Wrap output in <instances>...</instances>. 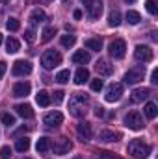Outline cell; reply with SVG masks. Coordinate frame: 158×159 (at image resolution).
Segmentation results:
<instances>
[{"mask_svg":"<svg viewBox=\"0 0 158 159\" xmlns=\"http://www.w3.org/2000/svg\"><path fill=\"white\" fill-rule=\"evenodd\" d=\"M108 24H110L112 28H117L119 24H121V13H119V9H114V11L110 13V17H108Z\"/></svg>","mask_w":158,"mask_h":159,"instance_id":"484cf974","label":"cell"},{"mask_svg":"<svg viewBox=\"0 0 158 159\" xmlns=\"http://www.w3.org/2000/svg\"><path fill=\"white\" fill-rule=\"evenodd\" d=\"M151 144H147V143H143L141 139H134V141H130L128 143V154L130 156H134V157L138 159H145L151 156Z\"/></svg>","mask_w":158,"mask_h":159,"instance_id":"7a4b0ae2","label":"cell"},{"mask_svg":"<svg viewBox=\"0 0 158 159\" xmlns=\"http://www.w3.org/2000/svg\"><path fill=\"white\" fill-rule=\"evenodd\" d=\"M13 74L15 76H28L32 72V63L30 61H24V59H19L13 63Z\"/></svg>","mask_w":158,"mask_h":159,"instance_id":"30bf717a","label":"cell"},{"mask_svg":"<svg viewBox=\"0 0 158 159\" xmlns=\"http://www.w3.org/2000/svg\"><path fill=\"white\" fill-rule=\"evenodd\" d=\"M108 52L114 59H123L125 57V52H126V43L123 39H114L108 46Z\"/></svg>","mask_w":158,"mask_h":159,"instance_id":"8992f818","label":"cell"},{"mask_svg":"<svg viewBox=\"0 0 158 159\" xmlns=\"http://www.w3.org/2000/svg\"><path fill=\"white\" fill-rule=\"evenodd\" d=\"M6 69H7V63H6V61H0V80L4 78V74H6Z\"/></svg>","mask_w":158,"mask_h":159,"instance_id":"60d3db41","label":"cell"},{"mask_svg":"<svg viewBox=\"0 0 158 159\" xmlns=\"http://www.w3.org/2000/svg\"><path fill=\"white\" fill-rule=\"evenodd\" d=\"M11 156V148L9 146H2V150H0V157L2 159H9Z\"/></svg>","mask_w":158,"mask_h":159,"instance_id":"74e56055","label":"cell"},{"mask_svg":"<svg viewBox=\"0 0 158 159\" xmlns=\"http://www.w3.org/2000/svg\"><path fill=\"white\" fill-rule=\"evenodd\" d=\"M45 19H47V15H45V11H43V9H39V7H37V9H34V11H32V17H30L32 24H37V22H43Z\"/></svg>","mask_w":158,"mask_h":159,"instance_id":"4316f807","label":"cell"},{"mask_svg":"<svg viewBox=\"0 0 158 159\" xmlns=\"http://www.w3.org/2000/svg\"><path fill=\"white\" fill-rule=\"evenodd\" d=\"M97 157H99V159H121V157H117L116 154L106 152V150H99V152H97Z\"/></svg>","mask_w":158,"mask_h":159,"instance_id":"e575fe53","label":"cell"},{"mask_svg":"<svg viewBox=\"0 0 158 159\" xmlns=\"http://www.w3.org/2000/svg\"><path fill=\"white\" fill-rule=\"evenodd\" d=\"M24 131H28V128H24V126H22V128H19V129L15 131V137H17L19 133H24Z\"/></svg>","mask_w":158,"mask_h":159,"instance_id":"ee69618b","label":"cell"},{"mask_svg":"<svg viewBox=\"0 0 158 159\" xmlns=\"http://www.w3.org/2000/svg\"><path fill=\"white\" fill-rule=\"evenodd\" d=\"M63 91H56L54 93V96H52V100H54V104H62V100H63Z\"/></svg>","mask_w":158,"mask_h":159,"instance_id":"ab89813d","label":"cell"},{"mask_svg":"<svg viewBox=\"0 0 158 159\" xmlns=\"http://www.w3.org/2000/svg\"><path fill=\"white\" fill-rule=\"evenodd\" d=\"M80 2L86 6L87 17L91 20H95V19L101 17V13H102V0H80Z\"/></svg>","mask_w":158,"mask_h":159,"instance_id":"5b68a950","label":"cell"},{"mask_svg":"<svg viewBox=\"0 0 158 159\" xmlns=\"http://www.w3.org/2000/svg\"><path fill=\"white\" fill-rule=\"evenodd\" d=\"M60 41H62V46H65V48H71V46L77 43V37L67 34V35H62V39H60Z\"/></svg>","mask_w":158,"mask_h":159,"instance_id":"f546056e","label":"cell"},{"mask_svg":"<svg viewBox=\"0 0 158 159\" xmlns=\"http://www.w3.org/2000/svg\"><path fill=\"white\" fill-rule=\"evenodd\" d=\"M6 28H7L9 32H17V30L21 28V24H19V20H17L15 17H9L7 22H6Z\"/></svg>","mask_w":158,"mask_h":159,"instance_id":"4dcf8cb0","label":"cell"},{"mask_svg":"<svg viewBox=\"0 0 158 159\" xmlns=\"http://www.w3.org/2000/svg\"><path fill=\"white\" fill-rule=\"evenodd\" d=\"M86 48H89V50H95V52H99L101 48H102V39L101 37H91V39H86Z\"/></svg>","mask_w":158,"mask_h":159,"instance_id":"ffe728a7","label":"cell"},{"mask_svg":"<svg viewBox=\"0 0 158 159\" xmlns=\"http://www.w3.org/2000/svg\"><path fill=\"white\" fill-rule=\"evenodd\" d=\"M69 78H71V72H69L67 69H65V70H60V72L56 74V81H58V83H67Z\"/></svg>","mask_w":158,"mask_h":159,"instance_id":"1f68e13d","label":"cell"},{"mask_svg":"<svg viewBox=\"0 0 158 159\" xmlns=\"http://www.w3.org/2000/svg\"><path fill=\"white\" fill-rule=\"evenodd\" d=\"M126 20H128V24H140V20H141V15L138 13V11H126Z\"/></svg>","mask_w":158,"mask_h":159,"instance_id":"f1b7e54d","label":"cell"},{"mask_svg":"<svg viewBox=\"0 0 158 159\" xmlns=\"http://www.w3.org/2000/svg\"><path fill=\"white\" fill-rule=\"evenodd\" d=\"M54 154H58V156H65V154H69V150L73 148V143L69 141V139H65V137H60L56 143H54Z\"/></svg>","mask_w":158,"mask_h":159,"instance_id":"8fae6325","label":"cell"},{"mask_svg":"<svg viewBox=\"0 0 158 159\" xmlns=\"http://www.w3.org/2000/svg\"><path fill=\"white\" fill-rule=\"evenodd\" d=\"M15 111H17V115H21L22 119H32V117H34V109H32L30 104H17V106H15Z\"/></svg>","mask_w":158,"mask_h":159,"instance_id":"2e32d148","label":"cell"},{"mask_svg":"<svg viewBox=\"0 0 158 159\" xmlns=\"http://www.w3.org/2000/svg\"><path fill=\"white\" fill-rule=\"evenodd\" d=\"M155 2H156V0H155Z\"/></svg>","mask_w":158,"mask_h":159,"instance_id":"f907efd6","label":"cell"},{"mask_svg":"<svg viewBox=\"0 0 158 159\" xmlns=\"http://www.w3.org/2000/svg\"><path fill=\"white\" fill-rule=\"evenodd\" d=\"M75 19H82V11H80V9L75 11Z\"/></svg>","mask_w":158,"mask_h":159,"instance_id":"f6af8a7d","label":"cell"},{"mask_svg":"<svg viewBox=\"0 0 158 159\" xmlns=\"http://www.w3.org/2000/svg\"><path fill=\"white\" fill-rule=\"evenodd\" d=\"M95 70H97L101 76H112V74H114V65H110L106 59H99L97 65H95Z\"/></svg>","mask_w":158,"mask_h":159,"instance_id":"5bb4252c","label":"cell"},{"mask_svg":"<svg viewBox=\"0 0 158 159\" xmlns=\"http://www.w3.org/2000/svg\"><path fill=\"white\" fill-rule=\"evenodd\" d=\"M36 102L39 104L41 107L50 106V96H48V93H47V91H39V93L36 94Z\"/></svg>","mask_w":158,"mask_h":159,"instance_id":"603a6c76","label":"cell"},{"mask_svg":"<svg viewBox=\"0 0 158 159\" xmlns=\"http://www.w3.org/2000/svg\"><path fill=\"white\" fill-rule=\"evenodd\" d=\"M60 63H62V54L58 50H47L41 56V65H43L45 70H50V69H54Z\"/></svg>","mask_w":158,"mask_h":159,"instance_id":"3957f363","label":"cell"},{"mask_svg":"<svg viewBox=\"0 0 158 159\" xmlns=\"http://www.w3.org/2000/svg\"><path fill=\"white\" fill-rule=\"evenodd\" d=\"M87 80H89V70L84 69V67H80L78 70H77V74H75V83H77V85H82V83H86Z\"/></svg>","mask_w":158,"mask_h":159,"instance_id":"d6986e66","label":"cell"},{"mask_svg":"<svg viewBox=\"0 0 158 159\" xmlns=\"http://www.w3.org/2000/svg\"><path fill=\"white\" fill-rule=\"evenodd\" d=\"M147 11L151 15H156L158 13V7H156V2L155 0H147Z\"/></svg>","mask_w":158,"mask_h":159,"instance_id":"d590c367","label":"cell"},{"mask_svg":"<svg viewBox=\"0 0 158 159\" xmlns=\"http://www.w3.org/2000/svg\"><path fill=\"white\" fill-rule=\"evenodd\" d=\"M24 39L28 41V43H34L36 41V32L34 30H26L24 32Z\"/></svg>","mask_w":158,"mask_h":159,"instance_id":"f35d334b","label":"cell"},{"mask_svg":"<svg viewBox=\"0 0 158 159\" xmlns=\"http://www.w3.org/2000/svg\"><path fill=\"white\" fill-rule=\"evenodd\" d=\"M99 139L101 141H106V143H112V141H119V133H114L110 129H102L99 133Z\"/></svg>","mask_w":158,"mask_h":159,"instance_id":"44dd1931","label":"cell"},{"mask_svg":"<svg viewBox=\"0 0 158 159\" xmlns=\"http://www.w3.org/2000/svg\"><path fill=\"white\" fill-rule=\"evenodd\" d=\"M36 148H37L39 154H47L48 148H50V141H48L47 137H41L39 141H37V144H36Z\"/></svg>","mask_w":158,"mask_h":159,"instance_id":"83f0119b","label":"cell"},{"mask_svg":"<svg viewBox=\"0 0 158 159\" xmlns=\"http://www.w3.org/2000/svg\"><path fill=\"white\" fill-rule=\"evenodd\" d=\"M125 126L130 128V129H141L143 128V117L138 111H130L125 117Z\"/></svg>","mask_w":158,"mask_h":159,"instance_id":"52a82bcc","label":"cell"},{"mask_svg":"<svg viewBox=\"0 0 158 159\" xmlns=\"http://www.w3.org/2000/svg\"><path fill=\"white\" fill-rule=\"evenodd\" d=\"M0 120H2V124L7 126V128H11V126L15 124V117L9 115V113H2V115H0Z\"/></svg>","mask_w":158,"mask_h":159,"instance_id":"d6a6232c","label":"cell"},{"mask_svg":"<svg viewBox=\"0 0 158 159\" xmlns=\"http://www.w3.org/2000/svg\"><path fill=\"white\" fill-rule=\"evenodd\" d=\"M0 43H2V34H0Z\"/></svg>","mask_w":158,"mask_h":159,"instance_id":"c3c4849f","label":"cell"},{"mask_svg":"<svg viewBox=\"0 0 158 159\" xmlns=\"http://www.w3.org/2000/svg\"><path fill=\"white\" fill-rule=\"evenodd\" d=\"M143 111H145V117L147 119H155L158 115V109H156V104L155 102H149V104H145V107H143Z\"/></svg>","mask_w":158,"mask_h":159,"instance_id":"cb8c5ba5","label":"cell"},{"mask_svg":"<svg viewBox=\"0 0 158 159\" xmlns=\"http://www.w3.org/2000/svg\"><path fill=\"white\" fill-rule=\"evenodd\" d=\"M149 94H151V89H147V87H143V89H136V91L132 93V96H130V102H132V104L143 102Z\"/></svg>","mask_w":158,"mask_h":159,"instance_id":"9a60e30c","label":"cell"},{"mask_svg":"<svg viewBox=\"0 0 158 159\" xmlns=\"http://www.w3.org/2000/svg\"><path fill=\"white\" fill-rule=\"evenodd\" d=\"M151 81H153V83H158V70L156 69H155L153 74H151Z\"/></svg>","mask_w":158,"mask_h":159,"instance_id":"7bdbcfd3","label":"cell"},{"mask_svg":"<svg viewBox=\"0 0 158 159\" xmlns=\"http://www.w3.org/2000/svg\"><path fill=\"white\" fill-rule=\"evenodd\" d=\"M19 48H21V43L15 37H9V39L6 41V52L7 54H15V52H19Z\"/></svg>","mask_w":158,"mask_h":159,"instance_id":"7402d4cb","label":"cell"},{"mask_svg":"<svg viewBox=\"0 0 158 159\" xmlns=\"http://www.w3.org/2000/svg\"><path fill=\"white\" fill-rule=\"evenodd\" d=\"M123 96V83H112L108 89H106V102H119Z\"/></svg>","mask_w":158,"mask_h":159,"instance_id":"ba28073f","label":"cell"},{"mask_svg":"<svg viewBox=\"0 0 158 159\" xmlns=\"http://www.w3.org/2000/svg\"><path fill=\"white\" fill-rule=\"evenodd\" d=\"M87 102H89V98H87V94H84V93H77V94H73L71 96V100H69V113L73 115V117H84L86 115V107H87Z\"/></svg>","mask_w":158,"mask_h":159,"instance_id":"6da1fadb","label":"cell"},{"mask_svg":"<svg viewBox=\"0 0 158 159\" xmlns=\"http://www.w3.org/2000/svg\"><path fill=\"white\" fill-rule=\"evenodd\" d=\"M28 148H30V139L28 137L17 139V143H15V150L17 152H28Z\"/></svg>","mask_w":158,"mask_h":159,"instance_id":"d4e9b609","label":"cell"},{"mask_svg":"<svg viewBox=\"0 0 158 159\" xmlns=\"http://www.w3.org/2000/svg\"><path fill=\"white\" fill-rule=\"evenodd\" d=\"M95 115H97V117H104V109H102L101 106H97V107H95Z\"/></svg>","mask_w":158,"mask_h":159,"instance_id":"b9f144b4","label":"cell"},{"mask_svg":"<svg viewBox=\"0 0 158 159\" xmlns=\"http://www.w3.org/2000/svg\"><path fill=\"white\" fill-rule=\"evenodd\" d=\"M43 122L48 126V128H58L62 122H63V115L60 111H50L43 117Z\"/></svg>","mask_w":158,"mask_h":159,"instance_id":"7c38bea8","label":"cell"},{"mask_svg":"<svg viewBox=\"0 0 158 159\" xmlns=\"http://www.w3.org/2000/svg\"><path fill=\"white\" fill-rule=\"evenodd\" d=\"M89 59H91V56H89V52H86V50H78V52H75L73 57H71V61H73V63H78V65L87 63Z\"/></svg>","mask_w":158,"mask_h":159,"instance_id":"ac0fdd59","label":"cell"},{"mask_svg":"<svg viewBox=\"0 0 158 159\" xmlns=\"http://www.w3.org/2000/svg\"><path fill=\"white\" fill-rule=\"evenodd\" d=\"M0 2H9V0H0Z\"/></svg>","mask_w":158,"mask_h":159,"instance_id":"7dc6e473","label":"cell"},{"mask_svg":"<svg viewBox=\"0 0 158 159\" xmlns=\"http://www.w3.org/2000/svg\"><path fill=\"white\" fill-rule=\"evenodd\" d=\"M26 159H30V157H26Z\"/></svg>","mask_w":158,"mask_h":159,"instance_id":"681fc988","label":"cell"},{"mask_svg":"<svg viewBox=\"0 0 158 159\" xmlns=\"http://www.w3.org/2000/svg\"><path fill=\"white\" fill-rule=\"evenodd\" d=\"M125 2H128V4H134V2H136V0H125Z\"/></svg>","mask_w":158,"mask_h":159,"instance_id":"bcb514c9","label":"cell"},{"mask_svg":"<svg viewBox=\"0 0 158 159\" xmlns=\"http://www.w3.org/2000/svg\"><path fill=\"white\" fill-rule=\"evenodd\" d=\"M101 89H102V80H93V81H91V91H95V93H97V91H101Z\"/></svg>","mask_w":158,"mask_h":159,"instance_id":"8d00e7d4","label":"cell"},{"mask_svg":"<svg viewBox=\"0 0 158 159\" xmlns=\"http://www.w3.org/2000/svg\"><path fill=\"white\" fill-rule=\"evenodd\" d=\"M145 76V65H136L132 69H128V72L125 74V83L126 85H136L140 83Z\"/></svg>","mask_w":158,"mask_h":159,"instance_id":"277c9868","label":"cell"},{"mask_svg":"<svg viewBox=\"0 0 158 159\" xmlns=\"http://www.w3.org/2000/svg\"><path fill=\"white\" fill-rule=\"evenodd\" d=\"M30 91H32V85L28 81H19L13 85V96H17V98H26L30 94Z\"/></svg>","mask_w":158,"mask_h":159,"instance_id":"4fadbf2b","label":"cell"},{"mask_svg":"<svg viewBox=\"0 0 158 159\" xmlns=\"http://www.w3.org/2000/svg\"><path fill=\"white\" fill-rule=\"evenodd\" d=\"M54 35H56V30H54L52 26H48V28H45V30H43V37H41V39H43L45 43H47V41H50V39H52Z\"/></svg>","mask_w":158,"mask_h":159,"instance_id":"836d02e7","label":"cell"},{"mask_svg":"<svg viewBox=\"0 0 158 159\" xmlns=\"http://www.w3.org/2000/svg\"><path fill=\"white\" fill-rule=\"evenodd\" d=\"M77 133H78V137L82 141H89L91 139V126L87 122H80L77 126Z\"/></svg>","mask_w":158,"mask_h":159,"instance_id":"e0dca14e","label":"cell"},{"mask_svg":"<svg viewBox=\"0 0 158 159\" xmlns=\"http://www.w3.org/2000/svg\"><path fill=\"white\" fill-rule=\"evenodd\" d=\"M134 57L138 61H141V63H149L153 59V50L149 46H145V44H138L136 50H134Z\"/></svg>","mask_w":158,"mask_h":159,"instance_id":"9c48e42d","label":"cell"}]
</instances>
